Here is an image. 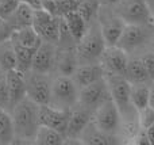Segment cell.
<instances>
[{"label":"cell","instance_id":"cell-1","mask_svg":"<svg viewBox=\"0 0 154 145\" xmlns=\"http://www.w3.org/2000/svg\"><path fill=\"white\" fill-rule=\"evenodd\" d=\"M15 128V143H34L39 121V105L29 98L14 106L11 110Z\"/></svg>","mask_w":154,"mask_h":145},{"label":"cell","instance_id":"cell-2","mask_svg":"<svg viewBox=\"0 0 154 145\" xmlns=\"http://www.w3.org/2000/svg\"><path fill=\"white\" fill-rule=\"evenodd\" d=\"M107 48L101 34L100 24H95L85 31L82 38L76 45V54L79 64H93L100 62L101 54Z\"/></svg>","mask_w":154,"mask_h":145},{"label":"cell","instance_id":"cell-3","mask_svg":"<svg viewBox=\"0 0 154 145\" xmlns=\"http://www.w3.org/2000/svg\"><path fill=\"white\" fill-rule=\"evenodd\" d=\"M80 88L72 76L58 75L51 80V94L49 105L61 110H72L79 103Z\"/></svg>","mask_w":154,"mask_h":145},{"label":"cell","instance_id":"cell-4","mask_svg":"<svg viewBox=\"0 0 154 145\" xmlns=\"http://www.w3.org/2000/svg\"><path fill=\"white\" fill-rule=\"evenodd\" d=\"M107 81L109 87V94L111 99L118 106L120 111L122 119L127 118H135L138 117V111L134 109L131 103V83L125 77V76H115V75H107Z\"/></svg>","mask_w":154,"mask_h":145},{"label":"cell","instance_id":"cell-5","mask_svg":"<svg viewBox=\"0 0 154 145\" xmlns=\"http://www.w3.org/2000/svg\"><path fill=\"white\" fill-rule=\"evenodd\" d=\"M92 122L107 134L116 136L120 130L122 125V115L118 109V106L114 103V100L109 98L104 103H101L95 111H93Z\"/></svg>","mask_w":154,"mask_h":145},{"label":"cell","instance_id":"cell-6","mask_svg":"<svg viewBox=\"0 0 154 145\" xmlns=\"http://www.w3.org/2000/svg\"><path fill=\"white\" fill-rule=\"evenodd\" d=\"M26 79L27 98L39 106L49 105L51 94V79L46 73H38L34 71H29L24 73Z\"/></svg>","mask_w":154,"mask_h":145},{"label":"cell","instance_id":"cell-7","mask_svg":"<svg viewBox=\"0 0 154 145\" xmlns=\"http://www.w3.org/2000/svg\"><path fill=\"white\" fill-rule=\"evenodd\" d=\"M61 19L62 18L53 15V14H50L49 11L43 10V8L35 10L34 19H32V27L41 35L42 41H48V42L57 45L60 41Z\"/></svg>","mask_w":154,"mask_h":145},{"label":"cell","instance_id":"cell-8","mask_svg":"<svg viewBox=\"0 0 154 145\" xmlns=\"http://www.w3.org/2000/svg\"><path fill=\"white\" fill-rule=\"evenodd\" d=\"M109 98H111V94H109L108 81L104 76L100 80L80 88L79 105H81L82 107L88 109L93 113L101 103H104Z\"/></svg>","mask_w":154,"mask_h":145},{"label":"cell","instance_id":"cell-9","mask_svg":"<svg viewBox=\"0 0 154 145\" xmlns=\"http://www.w3.org/2000/svg\"><path fill=\"white\" fill-rule=\"evenodd\" d=\"M150 24H133L126 23L125 30L120 35L116 45L127 53H133L141 46H143L150 38Z\"/></svg>","mask_w":154,"mask_h":145},{"label":"cell","instance_id":"cell-10","mask_svg":"<svg viewBox=\"0 0 154 145\" xmlns=\"http://www.w3.org/2000/svg\"><path fill=\"white\" fill-rule=\"evenodd\" d=\"M128 60L130 58L127 56V52H125L118 45L107 46L101 54L100 64L103 65L106 75L125 76Z\"/></svg>","mask_w":154,"mask_h":145},{"label":"cell","instance_id":"cell-11","mask_svg":"<svg viewBox=\"0 0 154 145\" xmlns=\"http://www.w3.org/2000/svg\"><path fill=\"white\" fill-rule=\"evenodd\" d=\"M118 15L133 24H153V12L146 0H130L122 7Z\"/></svg>","mask_w":154,"mask_h":145},{"label":"cell","instance_id":"cell-12","mask_svg":"<svg viewBox=\"0 0 154 145\" xmlns=\"http://www.w3.org/2000/svg\"><path fill=\"white\" fill-rule=\"evenodd\" d=\"M70 110H61L50 105L39 106V121L42 125L50 126L66 136Z\"/></svg>","mask_w":154,"mask_h":145},{"label":"cell","instance_id":"cell-13","mask_svg":"<svg viewBox=\"0 0 154 145\" xmlns=\"http://www.w3.org/2000/svg\"><path fill=\"white\" fill-rule=\"evenodd\" d=\"M93 113L88 109L82 107L81 105H77L70 110L69 124L66 130V140H80L81 133L92 121Z\"/></svg>","mask_w":154,"mask_h":145},{"label":"cell","instance_id":"cell-14","mask_svg":"<svg viewBox=\"0 0 154 145\" xmlns=\"http://www.w3.org/2000/svg\"><path fill=\"white\" fill-rule=\"evenodd\" d=\"M54 62H56V43L42 41L35 50L31 71L49 75L53 69Z\"/></svg>","mask_w":154,"mask_h":145},{"label":"cell","instance_id":"cell-15","mask_svg":"<svg viewBox=\"0 0 154 145\" xmlns=\"http://www.w3.org/2000/svg\"><path fill=\"white\" fill-rule=\"evenodd\" d=\"M5 80H7L8 95H10V111H11L14 106H16L20 100L27 98L26 79H24V73L19 72L18 69H14L5 73Z\"/></svg>","mask_w":154,"mask_h":145},{"label":"cell","instance_id":"cell-16","mask_svg":"<svg viewBox=\"0 0 154 145\" xmlns=\"http://www.w3.org/2000/svg\"><path fill=\"white\" fill-rule=\"evenodd\" d=\"M106 76L104 68L100 62H93V64H79L75 72L72 73V79L79 86V88L92 84L95 81L100 80Z\"/></svg>","mask_w":154,"mask_h":145},{"label":"cell","instance_id":"cell-17","mask_svg":"<svg viewBox=\"0 0 154 145\" xmlns=\"http://www.w3.org/2000/svg\"><path fill=\"white\" fill-rule=\"evenodd\" d=\"M101 34L104 37L107 46H115L125 30L126 22L119 15H106L100 20Z\"/></svg>","mask_w":154,"mask_h":145},{"label":"cell","instance_id":"cell-18","mask_svg":"<svg viewBox=\"0 0 154 145\" xmlns=\"http://www.w3.org/2000/svg\"><path fill=\"white\" fill-rule=\"evenodd\" d=\"M118 137L112 134H107V133L101 132L92 121L89 122L84 132L81 133L80 141L81 144H89V145H111L118 144Z\"/></svg>","mask_w":154,"mask_h":145},{"label":"cell","instance_id":"cell-19","mask_svg":"<svg viewBox=\"0 0 154 145\" xmlns=\"http://www.w3.org/2000/svg\"><path fill=\"white\" fill-rule=\"evenodd\" d=\"M34 11H35L34 8H31L29 4H26L23 2H19L18 7L8 16V19H5V22L12 29V31L14 30L22 29V27H26V26H32Z\"/></svg>","mask_w":154,"mask_h":145},{"label":"cell","instance_id":"cell-20","mask_svg":"<svg viewBox=\"0 0 154 145\" xmlns=\"http://www.w3.org/2000/svg\"><path fill=\"white\" fill-rule=\"evenodd\" d=\"M64 20L66 23L68 29H69L70 34L73 35V38L76 39V42H79L82 38V35L87 31V23H85V16L82 15L81 11L77 10H69L64 14Z\"/></svg>","mask_w":154,"mask_h":145},{"label":"cell","instance_id":"cell-21","mask_svg":"<svg viewBox=\"0 0 154 145\" xmlns=\"http://www.w3.org/2000/svg\"><path fill=\"white\" fill-rule=\"evenodd\" d=\"M11 39L16 45L26 46V48H38L39 43L42 42L41 35L32 26H26L22 29L14 30L11 34Z\"/></svg>","mask_w":154,"mask_h":145},{"label":"cell","instance_id":"cell-22","mask_svg":"<svg viewBox=\"0 0 154 145\" xmlns=\"http://www.w3.org/2000/svg\"><path fill=\"white\" fill-rule=\"evenodd\" d=\"M125 77L127 79L131 84H139V83H147V81H152L150 80L149 73H147L146 67H145L143 61H142V58L128 60Z\"/></svg>","mask_w":154,"mask_h":145},{"label":"cell","instance_id":"cell-23","mask_svg":"<svg viewBox=\"0 0 154 145\" xmlns=\"http://www.w3.org/2000/svg\"><path fill=\"white\" fill-rule=\"evenodd\" d=\"M66 136L62 134L61 132L53 129L50 126L46 125H39L38 128L37 136H35L34 144H39V145H62L65 144Z\"/></svg>","mask_w":154,"mask_h":145},{"label":"cell","instance_id":"cell-24","mask_svg":"<svg viewBox=\"0 0 154 145\" xmlns=\"http://www.w3.org/2000/svg\"><path fill=\"white\" fill-rule=\"evenodd\" d=\"M15 144V128L10 110L0 107V145Z\"/></svg>","mask_w":154,"mask_h":145},{"label":"cell","instance_id":"cell-25","mask_svg":"<svg viewBox=\"0 0 154 145\" xmlns=\"http://www.w3.org/2000/svg\"><path fill=\"white\" fill-rule=\"evenodd\" d=\"M0 68L5 73L16 69V52L11 37L0 42Z\"/></svg>","mask_w":154,"mask_h":145},{"label":"cell","instance_id":"cell-26","mask_svg":"<svg viewBox=\"0 0 154 145\" xmlns=\"http://www.w3.org/2000/svg\"><path fill=\"white\" fill-rule=\"evenodd\" d=\"M149 94L150 86H147V83L131 84V103L138 113H141L149 106Z\"/></svg>","mask_w":154,"mask_h":145},{"label":"cell","instance_id":"cell-27","mask_svg":"<svg viewBox=\"0 0 154 145\" xmlns=\"http://www.w3.org/2000/svg\"><path fill=\"white\" fill-rule=\"evenodd\" d=\"M57 65H58V69L61 75L72 76V73L75 72V69L77 68V65H79L76 48H75V50L72 48H64V50L60 52Z\"/></svg>","mask_w":154,"mask_h":145},{"label":"cell","instance_id":"cell-28","mask_svg":"<svg viewBox=\"0 0 154 145\" xmlns=\"http://www.w3.org/2000/svg\"><path fill=\"white\" fill-rule=\"evenodd\" d=\"M15 45V52H16V69L22 73H26L31 71L32 65V58L37 48H26V46Z\"/></svg>","mask_w":154,"mask_h":145},{"label":"cell","instance_id":"cell-29","mask_svg":"<svg viewBox=\"0 0 154 145\" xmlns=\"http://www.w3.org/2000/svg\"><path fill=\"white\" fill-rule=\"evenodd\" d=\"M138 117H139V124H141L142 129H147L152 125H154V110L150 106H147L145 110L138 113Z\"/></svg>","mask_w":154,"mask_h":145},{"label":"cell","instance_id":"cell-30","mask_svg":"<svg viewBox=\"0 0 154 145\" xmlns=\"http://www.w3.org/2000/svg\"><path fill=\"white\" fill-rule=\"evenodd\" d=\"M0 107L10 110V95H8V87L5 76L0 80Z\"/></svg>","mask_w":154,"mask_h":145},{"label":"cell","instance_id":"cell-31","mask_svg":"<svg viewBox=\"0 0 154 145\" xmlns=\"http://www.w3.org/2000/svg\"><path fill=\"white\" fill-rule=\"evenodd\" d=\"M142 61H143L145 67L147 69V73L150 76V80H154V53H147L143 57H141Z\"/></svg>","mask_w":154,"mask_h":145},{"label":"cell","instance_id":"cell-32","mask_svg":"<svg viewBox=\"0 0 154 145\" xmlns=\"http://www.w3.org/2000/svg\"><path fill=\"white\" fill-rule=\"evenodd\" d=\"M11 34H12V29L8 26V23L5 20L0 19V42L10 38Z\"/></svg>","mask_w":154,"mask_h":145},{"label":"cell","instance_id":"cell-33","mask_svg":"<svg viewBox=\"0 0 154 145\" xmlns=\"http://www.w3.org/2000/svg\"><path fill=\"white\" fill-rule=\"evenodd\" d=\"M146 130V134H147V138H149V144L150 145H154V125H152L150 128H147Z\"/></svg>","mask_w":154,"mask_h":145},{"label":"cell","instance_id":"cell-34","mask_svg":"<svg viewBox=\"0 0 154 145\" xmlns=\"http://www.w3.org/2000/svg\"><path fill=\"white\" fill-rule=\"evenodd\" d=\"M149 106L154 110V80L150 84V94H149Z\"/></svg>","mask_w":154,"mask_h":145},{"label":"cell","instance_id":"cell-35","mask_svg":"<svg viewBox=\"0 0 154 145\" xmlns=\"http://www.w3.org/2000/svg\"><path fill=\"white\" fill-rule=\"evenodd\" d=\"M104 4H118L120 0H101Z\"/></svg>","mask_w":154,"mask_h":145},{"label":"cell","instance_id":"cell-36","mask_svg":"<svg viewBox=\"0 0 154 145\" xmlns=\"http://www.w3.org/2000/svg\"><path fill=\"white\" fill-rule=\"evenodd\" d=\"M146 2H147V5H149V8L152 10L153 15H154V0H146Z\"/></svg>","mask_w":154,"mask_h":145},{"label":"cell","instance_id":"cell-37","mask_svg":"<svg viewBox=\"0 0 154 145\" xmlns=\"http://www.w3.org/2000/svg\"><path fill=\"white\" fill-rule=\"evenodd\" d=\"M4 76H5V72L2 69V68H0V80H2V79L4 77Z\"/></svg>","mask_w":154,"mask_h":145},{"label":"cell","instance_id":"cell-38","mask_svg":"<svg viewBox=\"0 0 154 145\" xmlns=\"http://www.w3.org/2000/svg\"><path fill=\"white\" fill-rule=\"evenodd\" d=\"M11 2V0H0V4H4V3H8Z\"/></svg>","mask_w":154,"mask_h":145},{"label":"cell","instance_id":"cell-39","mask_svg":"<svg viewBox=\"0 0 154 145\" xmlns=\"http://www.w3.org/2000/svg\"><path fill=\"white\" fill-rule=\"evenodd\" d=\"M153 26H154V16H153Z\"/></svg>","mask_w":154,"mask_h":145},{"label":"cell","instance_id":"cell-40","mask_svg":"<svg viewBox=\"0 0 154 145\" xmlns=\"http://www.w3.org/2000/svg\"><path fill=\"white\" fill-rule=\"evenodd\" d=\"M153 53H154V45H153Z\"/></svg>","mask_w":154,"mask_h":145}]
</instances>
